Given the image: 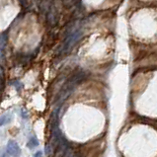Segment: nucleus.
Listing matches in <instances>:
<instances>
[{"label": "nucleus", "instance_id": "2", "mask_svg": "<svg viewBox=\"0 0 157 157\" xmlns=\"http://www.w3.org/2000/svg\"><path fill=\"white\" fill-rule=\"evenodd\" d=\"M11 120H12V116L10 115V114H5V115H3L1 118H0V126L7 125V123H10Z\"/></svg>", "mask_w": 157, "mask_h": 157}, {"label": "nucleus", "instance_id": "4", "mask_svg": "<svg viewBox=\"0 0 157 157\" xmlns=\"http://www.w3.org/2000/svg\"><path fill=\"white\" fill-rule=\"evenodd\" d=\"M34 157H43V152L42 151H38L36 153V154L34 155Z\"/></svg>", "mask_w": 157, "mask_h": 157}, {"label": "nucleus", "instance_id": "1", "mask_svg": "<svg viewBox=\"0 0 157 157\" xmlns=\"http://www.w3.org/2000/svg\"><path fill=\"white\" fill-rule=\"evenodd\" d=\"M7 152L8 154H10L11 156H14V157H18L20 154H21V148L17 142L15 140H12L10 139L8 143H7Z\"/></svg>", "mask_w": 157, "mask_h": 157}, {"label": "nucleus", "instance_id": "3", "mask_svg": "<svg viewBox=\"0 0 157 157\" xmlns=\"http://www.w3.org/2000/svg\"><path fill=\"white\" fill-rule=\"evenodd\" d=\"M27 145H28L29 148H34V147H36V146L39 145V141L36 138H32L31 139L29 140V142H28V144Z\"/></svg>", "mask_w": 157, "mask_h": 157}, {"label": "nucleus", "instance_id": "5", "mask_svg": "<svg viewBox=\"0 0 157 157\" xmlns=\"http://www.w3.org/2000/svg\"><path fill=\"white\" fill-rule=\"evenodd\" d=\"M27 114H28V113H25V109H22V117H23V118H27V117H28V116H27Z\"/></svg>", "mask_w": 157, "mask_h": 157}]
</instances>
